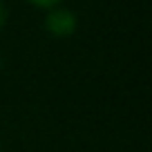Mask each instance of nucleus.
I'll list each match as a JSON object with an SVG mask.
<instances>
[{
  "label": "nucleus",
  "mask_w": 152,
  "mask_h": 152,
  "mask_svg": "<svg viewBox=\"0 0 152 152\" xmlns=\"http://www.w3.org/2000/svg\"><path fill=\"white\" fill-rule=\"evenodd\" d=\"M78 27V18L72 9L67 7H54V9H47V16H45V29L47 34H52L54 38H69L72 34Z\"/></svg>",
  "instance_id": "1"
},
{
  "label": "nucleus",
  "mask_w": 152,
  "mask_h": 152,
  "mask_svg": "<svg viewBox=\"0 0 152 152\" xmlns=\"http://www.w3.org/2000/svg\"><path fill=\"white\" fill-rule=\"evenodd\" d=\"M0 67H2V56H0Z\"/></svg>",
  "instance_id": "4"
},
{
  "label": "nucleus",
  "mask_w": 152,
  "mask_h": 152,
  "mask_svg": "<svg viewBox=\"0 0 152 152\" xmlns=\"http://www.w3.org/2000/svg\"><path fill=\"white\" fill-rule=\"evenodd\" d=\"M0 152H2V148H0Z\"/></svg>",
  "instance_id": "5"
},
{
  "label": "nucleus",
  "mask_w": 152,
  "mask_h": 152,
  "mask_svg": "<svg viewBox=\"0 0 152 152\" xmlns=\"http://www.w3.org/2000/svg\"><path fill=\"white\" fill-rule=\"evenodd\" d=\"M29 5L38 7V9H54V7H58L63 2V0H27Z\"/></svg>",
  "instance_id": "2"
},
{
  "label": "nucleus",
  "mask_w": 152,
  "mask_h": 152,
  "mask_svg": "<svg viewBox=\"0 0 152 152\" xmlns=\"http://www.w3.org/2000/svg\"><path fill=\"white\" fill-rule=\"evenodd\" d=\"M7 7H5V2H2V0H0V29L5 27V23H7Z\"/></svg>",
  "instance_id": "3"
}]
</instances>
